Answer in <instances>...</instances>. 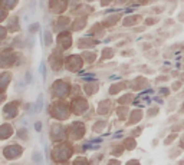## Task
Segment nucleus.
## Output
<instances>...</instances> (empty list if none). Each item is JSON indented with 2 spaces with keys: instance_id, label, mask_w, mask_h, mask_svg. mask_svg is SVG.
<instances>
[{
  "instance_id": "obj_3",
  "label": "nucleus",
  "mask_w": 184,
  "mask_h": 165,
  "mask_svg": "<svg viewBox=\"0 0 184 165\" xmlns=\"http://www.w3.org/2000/svg\"><path fill=\"white\" fill-rule=\"evenodd\" d=\"M36 129H38V132H40V129H42V124H40V122H36Z\"/></svg>"
},
{
  "instance_id": "obj_2",
  "label": "nucleus",
  "mask_w": 184,
  "mask_h": 165,
  "mask_svg": "<svg viewBox=\"0 0 184 165\" xmlns=\"http://www.w3.org/2000/svg\"><path fill=\"white\" fill-rule=\"evenodd\" d=\"M40 72H42V78L43 80L46 79V68H45V63H40Z\"/></svg>"
},
{
  "instance_id": "obj_1",
  "label": "nucleus",
  "mask_w": 184,
  "mask_h": 165,
  "mask_svg": "<svg viewBox=\"0 0 184 165\" xmlns=\"http://www.w3.org/2000/svg\"><path fill=\"white\" fill-rule=\"evenodd\" d=\"M42 108H43V95H39L38 101H36V103H35V112L39 113L42 111Z\"/></svg>"
}]
</instances>
